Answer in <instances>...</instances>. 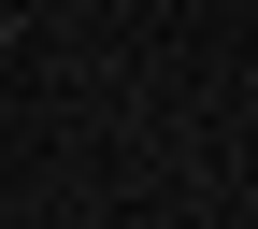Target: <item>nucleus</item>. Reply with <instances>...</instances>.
Segmentation results:
<instances>
[{"label": "nucleus", "instance_id": "nucleus-1", "mask_svg": "<svg viewBox=\"0 0 258 229\" xmlns=\"http://www.w3.org/2000/svg\"><path fill=\"white\" fill-rule=\"evenodd\" d=\"M0 57H15V0H0Z\"/></svg>", "mask_w": 258, "mask_h": 229}]
</instances>
